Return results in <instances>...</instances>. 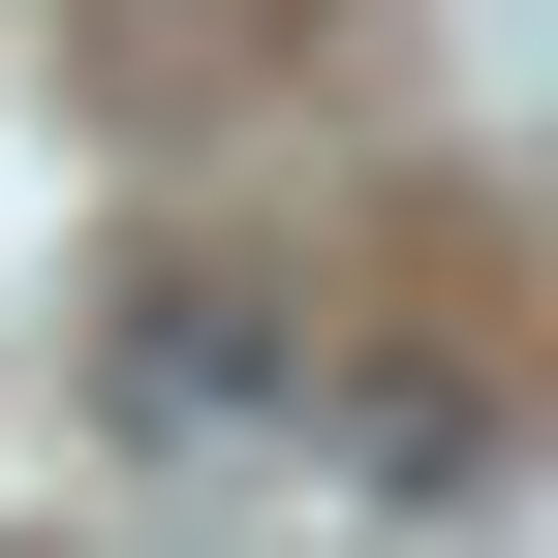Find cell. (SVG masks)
<instances>
[{
    "label": "cell",
    "instance_id": "6da1fadb",
    "mask_svg": "<svg viewBox=\"0 0 558 558\" xmlns=\"http://www.w3.org/2000/svg\"><path fill=\"white\" fill-rule=\"evenodd\" d=\"M248 341H279L248 279H156V311H124V403H156V435H248V403H279Z\"/></svg>",
    "mask_w": 558,
    "mask_h": 558
}]
</instances>
